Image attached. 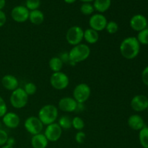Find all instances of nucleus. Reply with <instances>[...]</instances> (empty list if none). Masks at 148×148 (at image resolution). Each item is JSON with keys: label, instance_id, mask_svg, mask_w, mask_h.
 I'll list each match as a JSON object with an SVG mask.
<instances>
[{"label": "nucleus", "instance_id": "8", "mask_svg": "<svg viewBox=\"0 0 148 148\" xmlns=\"http://www.w3.org/2000/svg\"><path fill=\"white\" fill-rule=\"evenodd\" d=\"M43 127L44 125L38 116H29L24 121L25 129L32 136L41 133Z\"/></svg>", "mask_w": 148, "mask_h": 148}, {"label": "nucleus", "instance_id": "39", "mask_svg": "<svg viewBox=\"0 0 148 148\" xmlns=\"http://www.w3.org/2000/svg\"><path fill=\"white\" fill-rule=\"evenodd\" d=\"M6 5V0H0V10H2Z\"/></svg>", "mask_w": 148, "mask_h": 148}, {"label": "nucleus", "instance_id": "37", "mask_svg": "<svg viewBox=\"0 0 148 148\" xmlns=\"http://www.w3.org/2000/svg\"><path fill=\"white\" fill-rule=\"evenodd\" d=\"M15 143H16V140L14 137H9L8 139H7V143H6V145L12 146V147H14V145H15Z\"/></svg>", "mask_w": 148, "mask_h": 148}, {"label": "nucleus", "instance_id": "9", "mask_svg": "<svg viewBox=\"0 0 148 148\" xmlns=\"http://www.w3.org/2000/svg\"><path fill=\"white\" fill-rule=\"evenodd\" d=\"M62 129L58 123L54 122L49 125L46 126L44 131V135L51 143H55L57 142L61 138L62 135Z\"/></svg>", "mask_w": 148, "mask_h": 148}, {"label": "nucleus", "instance_id": "40", "mask_svg": "<svg viewBox=\"0 0 148 148\" xmlns=\"http://www.w3.org/2000/svg\"><path fill=\"white\" fill-rule=\"evenodd\" d=\"M64 2H66V4H73L75 3L77 0H64Z\"/></svg>", "mask_w": 148, "mask_h": 148}, {"label": "nucleus", "instance_id": "20", "mask_svg": "<svg viewBox=\"0 0 148 148\" xmlns=\"http://www.w3.org/2000/svg\"><path fill=\"white\" fill-rule=\"evenodd\" d=\"M28 20H30V22L32 24L36 25H39L42 24L43 21H44V14L43 13V12H41L39 10L30 11Z\"/></svg>", "mask_w": 148, "mask_h": 148}, {"label": "nucleus", "instance_id": "24", "mask_svg": "<svg viewBox=\"0 0 148 148\" xmlns=\"http://www.w3.org/2000/svg\"><path fill=\"white\" fill-rule=\"evenodd\" d=\"M58 124L62 130H69L72 128V119L68 116H62L59 119Z\"/></svg>", "mask_w": 148, "mask_h": 148}, {"label": "nucleus", "instance_id": "2", "mask_svg": "<svg viewBox=\"0 0 148 148\" xmlns=\"http://www.w3.org/2000/svg\"><path fill=\"white\" fill-rule=\"evenodd\" d=\"M69 64L72 66H75L77 64L80 63L86 60L91 53L90 48L85 43H79L77 46H74L69 52Z\"/></svg>", "mask_w": 148, "mask_h": 148}, {"label": "nucleus", "instance_id": "32", "mask_svg": "<svg viewBox=\"0 0 148 148\" xmlns=\"http://www.w3.org/2000/svg\"><path fill=\"white\" fill-rule=\"evenodd\" d=\"M75 141L78 143V144H82L85 141L86 139V134L84 132L82 131H78L75 134Z\"/></svg>", "mask_w": 148, "mask_h": 148}, {"label": "nucleus", "instance_id": "45", "mask_svg": "<svg viewBox=\"0 0 148 148\" xmlns=\"http://www.w3.org/2000/svg\"><path fill=\"white\" fill-rule=\"evenodd\" d=\"M137 1H140V0H137Z\"/></svg>", "mask_w": 148, "mask_h": 148}, {"label": "nucleus", "instance_id": "36", "mask_svg": "<svg viewBox=\"0 0 148 148\" xmlns=\"http://www.w3.org/2000/svg\"><path fill=\"white\" fill-rule=\"evenodd\" d=\"M7 22V16L3 10H0V27L4 26Z\"/></svg>", "mask_w": 148, "mask_h": 148}, {"label": "nucleus", "instance_id": "30", "mask_svg": "<svg viewBox=\"0 0 148 148\" xmlns=\"http://www.w3.org/2000/svg\"><path fill=\"white\" fill-rule=\"evenodd\" d=\"M24 90L26 93L27 94V95H33L37 91V86H36V84H34L33 82H27L25 85L24 87Z\"/></svg>", "mask_w": 148, "mask_h": 148}, {"label": "nucleus", "instance_id": "18", "mask_svg": "<svg viewBox=\"0 0 148 148\" xmlns=\"http://www.w3.org/2000/svg\"><path fill=\"white\" fill-rule=\"evenodd\" d=\"M49 143V140L43 133L33 135L30 140V144L33 148H46Z\"/></svg>", "mask_w": 148, "mask_h": 148}, {"label": "nucleus", "instance_id": "23", "mask_svg": "<svg viewBox=\"0 0 148 148\" xmlns=\"http://www.w3.org/2000/svg\"><path fill=\"white\" fill-rule=\"evenodd\" d=\"M139 140L143 148H148V127L145 126L139 132Z\"/></svg>", "mask_w": 148, "mask_h": 148}, {"label": "nucleus", "instance_id": "5", "mask_svg": "<svg viewBox=\"0 0 148 148\" xmlns=\"http://www.w3.org/2000/svg\"><path fill=\"white\" fill-rule=\"evenodd\" d=\"M50 84L54 89L57 90H62L69 86V78L66 74L62 71L53 72L50 77Z\"/></svg>", "mask_w": 148, "mask_h": 148}, {"label": "nucleus", "instance_id": "44", "mask_svg": "<svg viewBox=\"0 0 148 148\" xmlns=\"http://www.w3.org/2000/svg\"><path fill=\"white\" fill-rule=\"evenodd\" d=\"M147 112H148V106H147Z\"/></svg>", "mask_w": 148, "mask_h": 148}, {"label": "nucleus", "instance_id": "31", "mask_svg": "<svg viewBox=\"0 0 148 148\" xmlns=\"http://www.w3.org/2000/svg\"><path fill=\"white\" fill-rule=\"evenodd\" d=\"M7 112V106L4 98L0 95V119Z\"/></svg>", "mask_w": 148, "mask_h": 148}, {"label": "nucleus", "instance_id": "27", "mask_svg": "<svg viewBox=\"0 0 148 148\" xmlns=\"http://www.w3.org/2000/svg\"><path fill=\"white\" fill-rule=\"evenodd\" d=\"M105 30H106L107 33L110 35H114L119 30V25L115 21H109L107 23L106 26Z\"/></svg>", "mask_w": 148, "mask_h": 148}, {"label": "nucleus", "instance_id": "38", "mask_svg": "<svg viewBox=\"0 0 148 148\" xmlns=\"http://www.w3.org/2000/svg\"><path fill=\"white\" fill-rule=\"evenodd\" d=\"M85 110V105L84 103H77V108L76 111L77 112H82Z\"/></svg>", "mask_w": 148, "mask_h": 148}, {"label": "nucleus", "instance_id": "17", "mask_svg": "<svg viewBox=\"0 0 148 148\" xmlns=\"http://www.w3.org/2000/svg\"><path fill=\"white\" fill-rule=\"evenodd\" d=\"M127 124L130 128L135 131H140L145 126L143 118L138 114H132L130 116L127 120Z\"/></svg>", "mask_w": 148, "mask_h": 148}, {"label": "nucleus", "instance_id": "21", "mask_svg": "<svg viewBox=\"0 0 148 148\" xmlns=\"http://www.w3.org/2000/svg\"><path fill=\"white\" fill-rule=\"evenodd\" d=\"M93 7L98 13L106 12L111 5V0H94Z\"/></svg>", "mask_w": 148, "mask_h": 148}, {"label": "nucleus", "instance_id": "34", "mask_svg": "<svg viewBox=\"0 0 148 148\" xmlns=\"http://www.w3.org/2000/svg\"><path fill=\"white\" fill-rule=\"evenodd\" d=\"M142 80L143 82L146 85L148 86V66H146L142 72Z\"/></svg>", "mask_w": 148, "mask_h": 148}, {"label": "nucleus", "instance_id": "16", "mask_svg": "<svg viewBox=\"0 0 148 148\" xmlns=\"http://www.w3.org/2000/svg\"><path fill=\"white\" fill-rule=\"evenodd\" d=\"M1 85L7 90L12 92L19 88V81L15 76L12 75H5L1 78Z\"/></svg>", "mask_w": 148, "mask_h": 148}, {"label": "nucleus", "instance_id": "43", "mask_svg": "<svg viewBox=\"0 0 148 148\" xmlns=\"http://www.w3.org/2000/svg\"><path fill=\"white\" fill-rule=\"evenodd\" d=\"M2 125H3L2 121H1V120H0V130H1V129H2Z\"/></svg>", "mask_w": 148, "mask_h": 148}, {"label": "nucleus", "instance_id": "11", "mask_svg": "<svg viewBox=\"0 0 148 148\" xmlns=\"http://www.w3.org/2000/svg\"><path fill=\"white\" fill-rule=\"evenodd\" d=\"M30 11L25 6L18 5L14 7L11 11V17L14 22L23 23L27 21L29 18Z\"/></svg>", "mask_w": 148, "mask_h": 148}, {"label": "nucleus", "instance_id": "3", "mask_svg": "<svg viewBox=\"0 0 148 148\" xmlns=\"http://www.w3.org/2000/svg\"><path fill=\"white\" fill-rule=\"evenodd\" d=\"M58 116V108L53 104H46L42 106L38 114V117L44 126L56 122Z\"/></svg>", "mask_w": 148, "mask_h": 148}, {"label": "nucleus", "instance_id": "4", "mask_svg": "<svg viewBox=\"0 0 148 148\" xmlns=\"http://www.w3.org/2000/svg\"><path fill=\"white\" fill-rule=\"evenodd\" d=\"M10 104L16 109H21L25 108L28 102V95L25 92L24 89L18 88L13 90L10 95Z\"/></svg>", "mask_w": 148, "mask_h": 148}, {"label": "nucleus", "instance_id": "29", "mask_svg": "<svg viewBox=\"0 0 148 148\" xmlns=\"http://www.w3.org/2000/svg\"><path fill=\"white\" fill-rule=\"evenodd\" d=\"M40 5V0H26L25 7L29 11L38 10Z\"/></svg>", "mask_w": 148, "mask_h": 148}, {"label": "nucleus", "instance_id": "12", "mask_svg": "<svg viewBox=\"0 0 148 148\" xmlns=\"http://www.w3.org/2000/svg\"><path fill=\"white\" fill-rule=\"evenodd\" d=\"M131 108L136 112H143L147 110L148 98L144 95H137L132 98L130 102Z\"/></svg>", "mask_w": 148, "mask_h": 148}, {"label": "nucleus", "instance_id": "14", "mask_svg": "<svg viewBox=\"0 0 148 148\" xmlns=\"http://www.w3.org/2000/svg\"><path fill=\"white\" fill-rule=\"evenodd\" d=\"M148 22L146 17L140 14H137L132 17L130 21V25L133 30L140 32L147 28Z\"/></svg>", "mask_w": 148, "mask_h": 148}, {"label": "nucleus", "instance_id": "7", "mask_svg": "<svg viewBox=\"0 0 148 148\" xmlns=\"http://www.w3.org/2000/svg\"><path fill=\"white\" fill-rule=\"evenodd\" d=\"M84 30L78 25H74L69 27L66 33V40L71 46H77L83 40Z\"/></svg>", "mask_w": 148, "mask_h": 148}, {"label": "nucleus", "instance_id": "22", "mask_svg": "<svg viewBox=\"0 0 148 148\" xmlns=\"http://www.w3.org/2000/svg\"><path fill=\"white\" fill-rule=\"evenodd\" d=\"M64 63L59 56H53L51 58L49 62V68L53 72H61Z\"/></svg>", "mask_w": 148, "mask_h": 148}, {"label": "nucleus", "instance_id": "19", "mask_svg": "<svg viewBox=\"0 0 148 148\" xmlns=\"http://www.w3.org/2000/svg\"><path fill=\"white\" fill-rule=\"evenodd\" d=\"M83 40H85L89 44H95L99 40L98 32L90 27L85 29L84 30Z\"/></svg>", "mask_w": 148, "mask_h": 148}, {"label": "nucleus", "instance_id": "41", "mask_svg": "<svg viewBox=\"0 0 148 148\" xmlns=\"http://www.w3.org/2000/svg\"><path fill=\"white\" fill-rule=\"evenodd\" d=\"M80 1L84 3H90L92 1H94V0H80Z\"/></svg>", "mask_w": 148, "mask_h": 148}, {"label": "nucleus", "instance_id": "13", "mask_svg": "<svg viewBox=\"0 0 148 148\" xmlns=\"http://www.w3.org/2000/svg\"><path fill=\"white\" fill-rule=\"evenodd\" d=\"M77 102L73 97H63L58 103V108L65 113H72L76 111Z\"/></svg>", "mask_w": 148, "mask_h": 148}, {"label": "nucleus", "instance_id": "6", "mask_svg": "<svg viewBox=\"0 0 148 148\" xmlns=\"http://www.w3.org/2000/svg\"><path fill=\"white\" fill-rule=\"evenodd\" d=\"M73 98L78 103H85L91 95V88L88 84L79 83L73 90Z\"/></svg>", "mask_w": 148, "mask_h": 148}, {"label": "nucleus", "instance_id": "28", "mask_svg": "<svg viewBox=\"0 0 148 148\" xmlns=\"http://www.w3.org/2000/svg\"><path fill=\"white\" fill-rule=\"evenodd\" d=\"M95 11L93 5L90 3H83L80 7V12L84 15H91Z\"/></svg>", "mask_w": 148, "mask_h": 148}, {"label": "nucleus", "instance_id": "42", "mask_svg": "<svg viewBox=\"0 0 148 148\" xmlns=\"http://www.w3.org/2000/svg\"><path fill=\"white\" fill-rule=\"evenodd\" d=\"M1 148H14V147H12V146L7 145H5L1 147Z\"/></svg>", "mask_w": 148, "mask_h": 148}, {"label": "nucleus", "instance_id": "33", "mask_svg": "<svg viewBox=\"0 0 148 148\" xmlns=\"http://www.w3.org/2000/svg\"><path fill=\"white\" fill-rule=\"evenodd\" d=\"M9 136L7 132L4 130H0V147L5 145Z\"/></svg>", "mask_w": 148, "mask_h": 148}, {"label": "nucleus", "instance_id": "25", "mask_svg": "<svg viewBox=\"0 0 148 148\" xmlns=\"http://www.w3.org/2000/svg\"><path fill=\"white\" fill-rule=\"evenodd\" d=\"M85 121L81 117L75 116L72 119V127L77 131H82V130L85 128Z\"/></svg>", "mask_w": 148, "mask_h": 148}, {"label": "nucleus", "instance_id": "35", "mask_svg": "<svg viewBox=\"0 0 148 148\" xmlns=\"http://www.w3.org/2000/svg\"><path fill=\"white\" fill-rule=\"evenodd\" d=\"M59 57L60 58L61 60L62 61L64 64H69V53L66 51L62 52L59 54Z\"/></svg>", "mask_w": 148, "mask_h": 148}, {"label": "nucleus", "instance_id": "26", "mask_svg": "<svg viewBox=\"0 0 148 148\" xmlns=\"http://www.w3.org/2000/svg\"><path fill=\"white\" fill-rule=\"evenodd\" d=\"M136 38L140 44L148 45V27L138 32Z\"/></svg>", "mask_w": 148, "mask_h": 148}, {"label": "nucleus", "instance_id": "1", "mask_svg": "<svg viewBox=\"0 0 148 148\" xmlns=\"http://www.w3.org/2000/svg\"><path fill=\"white\" fill-rule=\"evenodd\" d=\"M120 53L126 59L132 60L137 57L140 51V43L137 38L130 36L123 39L119 46Z\"/></svg>", "mask_w": 148, "mask_h": 148}, {"label": "nucleus", "instance_id": "15", "mask_svg": "<svg viewBox=\"0 0 148 148\" xmlns=\"http://www.w3.org/2000/svg\"><path fill=\"white\" fill-rule=\"evenodd\" d=\"M2 124L9 129H16L20 124V116L14 112H7L1 118Z\"/></svg>", "mask_w": 148, "mask_h": 148}, {"label": "nucleus", "instance_id": "10", "mask_svg": "<svg viewBox=\"0 0 148 148\" xmlns=\"http://www.w3.org/2000/svg\"><path fill=\"white\" fill-rule=\"evenodd\" d=\"M107 23H108V20L106 17L101 13L92 14L89 19L90 27L96 30L97 32L105 30Z\"/></svg>", "mask_w": 148, "mask_h": 148}]
</instances>
